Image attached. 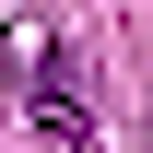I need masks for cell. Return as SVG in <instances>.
Instances as JSON below:
<instances>
[{
	"label": "cell",
	"mask_w": 153,
	"mask_h": 153,
	"mask_svg": "<svg viewBox=\"0 0 153 153\" xmlns=\"http://www.w3.org/2000/svg\"><path fill=\"white\" fill-rule=\"evenodd\" d=\"M24 130H36L47 153H94V118H82V94H71L59 71H36V82H24Z\"/></svg>",
	"instance_id": "1"
}]
</instances>
